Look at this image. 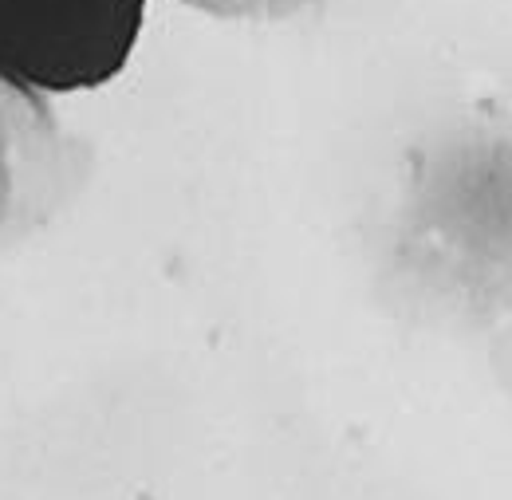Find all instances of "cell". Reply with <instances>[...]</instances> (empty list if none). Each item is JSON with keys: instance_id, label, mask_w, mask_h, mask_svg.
Returning a JSON list of instances; mask_svg holds the SVG:
<instances>
[{"instance_id": "6da1fadb", "label": "cell", "mask_w": 512, "mask_h": 500, "mask_svg": "<svg viewBox=\"0 0 512 500\" xmlns=\"http://www.w3.org/2000/svg\"><path fill=\"white\" fill-rule=\"evenodd\" d=\"M146 0H0V79L32 95L111 83L134 56Z\"/></svg>"}, {"instance_id": "7a4b0ae2", "label": "cell", "mask_w": 512, "mask_h": 500, "mask_svg": "<svg viewBox=\"0 0 512 500\" xmlns=\"http://www.w3.org/2000/svg\"><path fill=\"white\" fill-rule=\"evenodd\" d=\"M87 150L52 103L0 79V252L36 237L83 186Z\"/></svg>"}, {"instance_id": "3957f363", "label": "cell", "mask_w": 512, "mask_h": 500, "mask_svg": "<svg viewBox=\"0 0 512 500\" xmlns=\"http://www.w3.org/2000/svg\"><path fill=\"white\" fill-rule=\"evenodd\" d=\"M197 12L221 16V20H280V16H296L308 4L320 0H182Z\"/></svg>"}]
</instances>
